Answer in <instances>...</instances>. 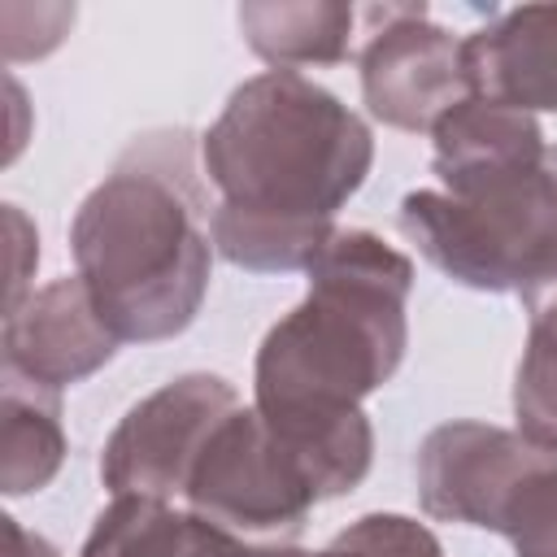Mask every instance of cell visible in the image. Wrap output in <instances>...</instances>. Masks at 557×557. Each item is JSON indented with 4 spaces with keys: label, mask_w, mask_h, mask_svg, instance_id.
I'll use <instances>...</instances> for the list:
<instances>
[{
    "label": "cell",
    "mask_w": 557,
    "mask_h": 557,
    "mask_svg": "<svg viewBox=\"0 0 557 557\" xmlns=\"http://www.w3.org/2000/svg\"><path fill=\"white\" fill-rule=\"evenodd\" d=\"M4 222H9V244H13V270H9V305L4 309H17L26 296H30V270L39 261V235L35 226L26 222V213L17 205H4Z\"/></svg>",
    "instance_id": "ac0fdd59"
},
{
    "label": "cell",
    "mask_w": 557,
    "mask_h": 557,
    "mask_svg": "<svg viewBox=\"0 0 557 557\" xmlns=\"http://www.w3.org/2000/svg\"><path fill=\"white\" fill-rule=\"evenodd\" d=\"M244 44L270 70H305V65H339L352 48L357 9L335 0H252L235 9Z\"/></svg>",
    "instance_id": "4fadbf2b"
},
{
    "label": "cell",
    "mask_w": 557,
    "mask_h": 557,
    "mask_svg": "<svg viewBox=\"0 0 557 557\" xmlns=\"http://www.w3.org/2000/svg\"><path fill=\"white\" fill-rule=\"evenodd\" d=\"M400 235L470 292H518L557 278V148L544 170L470 196L418 187L396 209Z\"/></svg>",
    "instance_id": "277c9868"
},
{
    "label": "cell",
    "mask_w": 557,
    "mask_h": 557,
    "mask_svg": "<svg viewBox=\"0 0 557 557\" xmlns=\"http://www.w3.org/2000/svg\"><path fill=\"white\" fill-rule=\"evenodd\" d=\"M74 274L122 344L183 335L213 274L205 187L191 165V135L135 139L83 196L70 222Z\"/></svg>",
    "instance_id": "7a4b0ae2"
},
{
    "label": "cell",
    "mask_w": 557,
    "mask_h": 557,
    "mask_svg": "<svg viewBox=\"0 0 557 557\" xmlns=\"http://www.w3.org/2000/svg\"><path fill=\"white\" fill-rule=\"evenodd\" d=\"M557 470V453L527 440L518 426H492L474 418L440 422L422 435L413 457L422 513L435 522H461L505 535L522 492Z\"/></svg>",
    "instance_id": "8992f818"
},
{
    "label": "cell",
    "mask_w": 557,
    "mask_h": 557,
    "mask_svg": "<svg viewBox=\"0 0 557 557\" xmlns=\"http://www.w3.org/2000/svg\"><path fill=\"white\" fill-rule=\"evenodd\" d=\"M270 557H322V553H300V548H283V553H270Z\"/></svg>",
    "instance_id": "d6986e66"
},
{
    "label": "cell",
    "mask_w": 557,
    "mask_h": 557,
    "mask_svg": "<svg viewBox=\"0 0 557 557\" xmlns=\"http://www.w3.org/2000/svg\"><path fill=\"white\" fill-rule=\"evenodd\" d=\"M431 170L440 178V191L470 196L500 183H518L548 165L553 148L531 113L487 104L466 96L457 109L440 117L431 131Z\"/></svg>",
    "instance_id": "8fae6325"
},
{
    "label": "cell",
    "mask_w": 557,
    "mask_h": 557,
    "mask_svg": "<svg viewBox=\"0 0 557 557\" xmlns=\"http://www.w3.org/2000/svg\"><path fill=\"white\" fill-rule=\"evenodd\" d=\"M370 165L374 135L335 91L296 70L244 78L200 135L213 252L248 274L309 270Z\"/></svg>",
    "instance_id": "6da1fadb"
},
{
    "label": "cell",
    "mask_w": 557,
    "mask_h": 557,
    "mask_svg": "<svg viewBox=\"0 0 557 557\" xmlns=\"http://www.w3.org/2000/svg\"><path fill=\"white\" fill-rule=\"evenodd\" d=\"M474 100L518 113H557V4H518L461 35Z\"/></svg>",
    "instance_id": "30bf717a"
},
{
    "label": "cell",
    "mask_w": 557,
    "mask_h": 557,
    "mask_svg": "<svg viewBox=\"0 0 557 557\" xmlns=\"http://www.w3.org/2000/svg\"><path fill=\"white\" fill-rule=\"evenodd\" d=\"M322 557H444V544L418 518L361 513L322 548Z\"/></svg>",
    "instance_id": "2e32d148"
},
{
    "label": "cell",
    "mask_w": 557,
    "mask_h": 557,
    "mask_svg": "<svg viewBox=\"0 0 557 557\" xmlns=\"http://www.w3.org/2000/svg\"><path fill=\"white\" fill-rule=\"evenodd\" d=\"M361 17L370 30L357 70L370 117L392 131H435L470 96L461 35L431 22L426 4H370Z\"/></svg>",
    "instance_id": "ba28073f"
},
{
    "label": "cell",
    "mask_w": 557,
    "mask_h": 557,
    "mask_svg": "<svg viewBox=\"0 0 557 557\" xmlns=\"http://www.w3.org/2000/svg\"><path fill=\"white\" fill-rule=\"evenodd\" d=\"M78 557H270L196 509H174L157 496H109Z\"/></svg>",
    "instance_id": "7c38bea8"
},
{
    "label": "cell",
    "mask_w": 557,
    "mask_h": 557,
    "mask_svg": "<svg viewBox=\"0 0 557 557\" xmlns=\"http://www.w3.org/2000/svg\"><path fill=\"white\" fill-rule=\"evenodd\" d=\"M61 392L35 387L17 374H4L0 392V492L30 496L44 492L65 461Z\"/></svg>",
    "instance_id": "5bb4252c"
},
{
    "label": "cell",
    "mask_w": 557,
    "mask_h": 557,
    "mask_svg": "<svg viewBox=\"0 0 557 557\" xmlns=\"http://www.w3.org/2000/svg\"><path fill=\"white\" fill-rule=\"evenodd\" d=\"M239 409V392L209 370L178 374L135 400L100 448L109 496H183L209 435Z\"/></svg>",
    "instance_id": "52a82bcc"
},
{
    "label": "cell",
    "mask_w": 557,
    "mask_h": 557,
    "mask_svg": "<svg viewBox=\"0 0 557 557\" xmlns=\"http://www.w3.org/2000/svg\"><path fill=\"white\" fill-rule=\"evenodd\" d=\"M305 274V300L257 348L252 405L270 413L357 409L405 361L413 261L383 235L348 226Z\"/></svg>",
    "instance_id": "3957f363"
},
{
    "label": "cell",
    "mask_w": 557,
    "mask_h": 557,
    "mask_svg": "<svg viewBox=\"0 0 557 557\" xmlns=\"http://www.w3.org/2000/svg\"><path fill=\"white\" fill-rule=\"evenodd\" d=\"M117 344L122 339L109 331L78 274L52 278L17 309H4V374H17L48 392H65L104 370Z\"/></svg>",
    "instance_id": "9c48e42d"
},
{
    "label": "cell",
    "mask_w": 557,
    "mask_h": 557,
    "mask_svg": "<svg viewBox=\"0 0 557 557\" xmlns=\"http://www.w3.org/2000/svg\"><path fill=\"white\" fill-rule=\"evenodd\" d=\"M518 431L557 453V278L527 296V339L513 370Z\"/></svg>",
    "instance_id": "9a60e30c"
},
{
    "label": "cell",
    "mask_w": 557,
    "mask_h": 557,
    "mask_svg": "<svg viewBox=\"0 0 557 557\" xmlns=\"http://www.w3.org/2000/svg\"><path fill=\"white\" fill-rule=\"evenodd\" d=\"M505 540L513 557H557V470L540 474L509 513Z\"/></svg>",
    "instance_id": "e0dca14e"
},
{
    "label": "cell",
    "mask_w": 557,
    "mask_h": 557,
    "mask_svg": "<svg viewBox=\"0 0 557 557\" xmlns=\"http://www.w3.org/2000/svg\"><path fill=\"white\" fill-rule=\"evenodd\" d=\"M183 500L257 553L296 548L309 509L318 505L309 479L252 405H239L209 435L200 461L191 466Z\"/></svg>",
    "instance_id": "5b68a950"
}]
</instances>
